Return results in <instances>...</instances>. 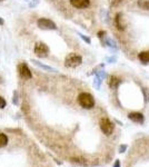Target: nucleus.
Masks as SVG:
<instances>
[{"label":"nucleus","instance_id":"obj_1","mask_svg":"<svg viewBox=\"0 0 149 167\" xmlns=\"http://www.w3.org/2000/svg\"><path fill=\"white\" fill-rule=\"evenodd\" d=\"M78 101H79V105L84 108H87V109H90L92 108L95 105V100L94 97L91 96L90 94L88 93H82L79 95L78 97Z\"/></svg>","mask_w":149,"mask_h":167},{"label":"nucleus","instance_id":"obj_11","mask_svg":"<svg viewBox=\"0 0 149 167\" xmlns=\"http://www.w3.org/2000/svg\"><path fill=\"white\" fill-rule=\"evenodd\" d=\"M33 62L35 65H37V66H39L40 68H42V69H45V70H48V71H56L54 68H51V67H49V66H46V65H43V64H41V62H39V61H37V60H31Z\"/></svg>","mask_w":149,"mask_h":167},{"label":"nucleus","instance_id":"obj_8","mask_svg":"<svg viewBox=\"0 0 149 167\" xmlns=\"http://www.w3.org/2000/svg\"><path fill=\"white\" fill-rule=\"evenodd\" d=\"M129 118L135 123H143L144 122V116L140 112H131L129 114Z\"/></svg>","mask_w":149,"mask_h":167},{"label":"nucleus","instance_id":"obj_18","mask_svg":"<svg viewBox=\"0 0 149 167\" xmlns=\"http://www.w3.org/2000/svg\"><path fill=\"white\" fill-rule=\"evenodd\" d=\"M80 37H81V38H82V39H85V40H86V41H87V42H90V40H89V39H88L87 37H85L84 35H80Z\"/></svg>","mask_w":149,"mask_h":167},{"label":"nucleus","instance_id":"obj_17","mask_svg":"<svg viewBox=\"0 0 149 167\" xmlns=\"http://www.w3.org/2000/svg\"><path fill=\"white\" fill-rule=\"evenodd\" d=\"M123 1V0H111L110 2H111V6H117L118 3H120Z\"/></svg>","mask_w":149,"mask_h":167},{"label":"nucleus","instance_id":"obj_9","mask_svg":"<svg viewBox=\"0 0 149 167\" xmlns=\"http://www.w3.org/2000/svg\"><path fill=\"white\" fill-rule=\"evenodd\" d=\"M116 26L118 29H120V30H123L125 29V25H123V18H121V15H117L116 17Z\"/></svg>","mask_w":149,"mask_h":167},{"label":"nucleus","instance_id":"obj_20","mask_svg":"<svg viewBox=\"0 0 149 167\" xmlns=\"http://www.w3.org/2000/svg\"><path fill=\"white\" fill-rule=\"evenodd\" d=\"M5 23V21H3V19L2 18H0V25H3Z\"/></svg>","mask_w":149,"mask_h":167},{"label":"nucleus","instance_id":"obj_14","mask_svg":"<svg viewBox=\"0 0 149 167\" xmlns=\"http://www.w3.org/2000/svg\"><path fill=\"white\" fill-rule=\"evenodd\" d=\"M138 6H139L141 9H149V1L139 0V1H138Z\"/></svg>","mask_w":149,"mask_h":167},{"label":"nucleus","instance_id":"obj_16","mask_svg":"<svg viewBox=\"0 0 149 167\" xmlns=\"http://www.w3.org/2000/svg\"><path fill=\"white\" fill-rule=\"evenodd\" d=\"M6 105H7L6 100L3 99L2 97H0V108H5V107H6Z\"/></svg>","mask_w":149,"mask_h":167},{"label":"nucleus","instance_id":"obj_10","mask_svg":"<svg viewBox=\"0 0 149 167\" xmlns=\"http://www.w3.org/2000/svg\"><path fill=\"white\" fill-rule=\"evenodd\" d=\"M139 59L143 62H149V52H143L139 54Z\"/></svg>","mask_w":149,"mask_h":167},{"label":"nucleus","instance_id":"obj_19","mask_svg":"<svg viewBox=\"0 0 149 167\" xmlns=\"http://www.w3.org/2000/svg\"><path fill=\"white\" fill-rule=\"evenodd\" d=\"M98 35H99V37H100V38H101V37H104L105 32H104V31H102V32H99V34H98Z\"/></svg>","mask_w":149,"mask_h":167},{"label":"nucleus","instance_id":"obj_5","mask_svg":"<svg viewBox=\"0 0 149 167\" xmlns=\"http://www.w3.org/2000/svg\"><path fill=\"white\" fill-rule=\"evenodd\" d=\"M99 124H100V128L105 135H110L113 132V124L108 118H102Z\"/></svg>","mask_w":149,"mask_h":167},{"label":"nucleus","instance_id":"obj_6","mask_svg":"<svg viewBox=\"0 0 149 167\" xmlns=\"http://www.w3.org/2000/svg\"><path fill=\"white\" fill-rule=\"evenodd\" d=\"M18 71H19L20 76L23 78V79H30V78L33 77V75H31V71L30 69L28 68L26 64H20L18 66Z\"/></svg>","mask_w":149,"mask_h":167},{"label":"nucleus","instance_id":"obj_4","mask_svg":"<svg viewBox=\"0 0 149 167\" xmlns=\"http://www.w3.org/2000/svg\"><path fill=\"white\" fill-rule=\"evenodd\" d=\"M49 48L43 42H37L35 46V54L40 58H45L48 56Z\"/></svg>","mask_w":149,"mask_h":167},{"label":"nucleus","instance_id":"obj_2","mask_svg":"<svg viewBox=\"0 0 149 167\" xmlns=\"http://www.w3.org/2000/svg\"><path fill=\"white\" fill-rule=\"evenodd\" d=\"M81 61H82V59L77 54H69L65 59V66L68 68H74L79 66L81 64Z\"/></svg>","mask_w":149,"mask_h":167},{"label":"nucleus","instance_id":"obj_13","mask_svg":"<svg viewBox=\"0 0 149 167\" xmlns=\"http://www.w3.org/2000/svg\"><path fill=\"white\" fill-rule=\"evenodd\" d=\"M119 78H117V77H115V76H113V77L110 78V80H109V86L110 87H113V88H115V87L119 84Z\"/></svg>","mask_w":149,"mask_h":167},{"label":"nucleus","instance_id":"obj_3","mask_svg":"<svg viewBox=\"0 0 149 167\" xmlns=\"http://www.w3.org/2000/svg\"><path fill=\"white\" fill-rule=\"evenodd\" d=\"M37 25L40 29H45V30H55V29H57L56 23L50 19H47V18H40L37 21Z\"/></svg>","mask_w":149,"mask_h":167},{"label":"nucleus","instance_id":"obj_12","mask_svg":"<svg viewBox=\"0 0 149 167\" xmlns=\"http://www.w3.org/2000/svg\"><path fill=\"white\" fill-rule=\"evenodd\" d=\"M7 143H8V137L5 134H0V148L6 146Z\"/></svg>","mask_w":149,"mask_h":167},{"label":"nucleus","instance_id":"obj_15","mask_svg":"<svg viewBox=\"0 0 149 167\" xmlns=\"http://www.w3.org/2000/svg\"><path fill=\"white\" fill-rule=\"evenodd\" d=\"M107 44H108V46H111V47H113V48H117L116 42L113 41V39H108V40H107Z\"/></svg>","mask_w":149,"mask_h":167},{"label":"nucleus","instance_id":"obj_7","mask_svg":"<svg viewBox=\"0 0 149 167\" xmlns=\"http://www.w3.org/2000/svg\"><path fill=\"white\" fill-rule=\"evenodd\" d=\"M71 6L77 8V9H84V8H88L90 5L89 0H70Z\"/></svg>","mask_w":149,"mask_h":167},{"label":"nucleus","instance_id":"obj_21","mask_svg":"<svg viewBox=\"0 0 149 167\" xmlns=\"http://www.w3.org/2000/svg\"><path fill=\"white\" fill-rule=\"evenodd\" d=\"M0 1H5V0H0Z\"/></svg>","mask_w":149,"mask_h":167}]
</instances>
